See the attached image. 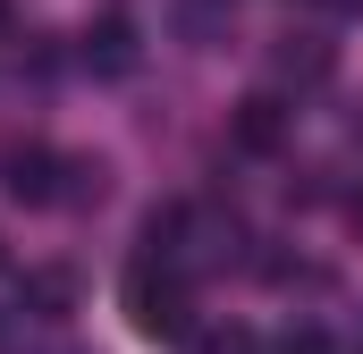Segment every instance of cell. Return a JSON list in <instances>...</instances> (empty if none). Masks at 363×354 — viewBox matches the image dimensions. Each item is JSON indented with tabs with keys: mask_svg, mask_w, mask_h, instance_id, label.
<instances>
[{
	"mask_svg": "<svg viewBox=\"0 0 363 354\" xmlns=\"http://www.w3.org/2000/svg\"><path fill=\"white\" fill-rule=\"evenodd\" d=\"M118 295H127V321H135L144 338H186V278H178V270H161L152 253L127 270Z\"/></svg>",
	"mask_w": 363,
	"mask_h": 354,
	"instance_id": "1",
	"label": "cell"
},
{
	"mask_svg": "<svg viewBox=\"0 0 363 354\" xmlns=\"http://www.w3.org/2000/svg\"><path fill=\"white\" fill-rule=\"evenodd\" d=\"M287 135H296V110H287L279 93H254V101H237V118H228V144H237V152H254V161L287 152Z\"/></svg>",
	"mask_w": 363,
	"mask_h": 354,
	"instance_id": "2",
	"label": "cell"
},
{
	"mask_svg": "<svg viewBox=\"0 0 363 354\" xmlns=\"http://www.w3.org/2000/svg\"><path fill=\"white\" fill-rule=\"evenodd\" d=\"M271 76H279V85H296V93H313V85H330V76H338V51H330L321 34H279Z\"/></svg>",
	"mask_w": 363,
	"mask_h": 354,
	"instance_id": "3",
	"label": "cell"
},
{
	"mask_svg": "<svg viewBox=\"0 0 363 354\" xmlns=\"http://www.w3.org/2000/svg\"><path fill=\"white\" fill-rule=\"evenodd\" d=\"M60 161L68 152H51V144H17L9 152V202H60Z\"/></svg>",
	"mask_w": 363,
	"mask_h": 354,
	"instance_id": "4",
	"label": "cell"
},
{
	"mask_svg": "<svg viewBox=\"0 0 363 354\" xmlns=\"http://www.w3.org/2000/svg\"><path fill=\"white\" fill-rule=\"evenodd\" d=\"M169 17L194 51H228V34H237V0H178Z\"/></svg>",
	"mask_w": 363,
	"mask_h": 354,
	"instance_id": "5",
	"label": "cell"
},
{
	"mask_svg": "<svg viewBox=\"0 0 363 354\" xmlns=\"http://www.w3.org/2000/svg\"><path fill=\"white\" fill-rule=\"evenodd\" d=\"M77 59H85L93 76H127V68H135V25H127V17H101Z\"/></svg>",
	"mask_w": 363,
	"mask_h": 354,
	"instance_id": "6",
	"label": "cell"
},
{
	"mask_svg": "<svg viewBox=\"0 0 363 354\" xmlns=\"http://www.w3.org/2000/svg\"><path fill=\"white\" fill-rule=\"evenodd\" d=\"M101 194H110V161L68 152V161H60V202H68V211H85V202H101Z\"/></svg>",
	"mask_w": 363,
	"mask_h": 354,
	"instance_id": "7",
	"label": "cell"
},
{
	"mask_svg": "<svg viewBox=\"0 0 363 354\" xmlns=\"http://www.w3.org/2000/svg\"><path fill=\"white\" fill-rule=\"evenodd\" d=\"M68 295H77V278H68V270H34V278L17 287V304H26V312H43V321H60V312H68Z\"/></svg>",
	"mask_w": 363,
	"mask_h": 354,
	"instance_id": "8",
	"label": "cell"
},
{
	"mask_svg": "<svg viewBox=\"0 0 363 354\" xmlns=\"http://www.w3.org/2000/svg\"><path fill=\"white\" fill-rule=\"evenodd\" d=\"M178 236H186V202H161V211L144 219V253H152V262H169V253H178Z\"/></svg>",
	"mask_w": 363,
	"mask_h": 354,
	"instance_id": "9",
	"label": "cell"
},
{
	"mask_svg": "<svg viewBox=\"0 0 363 354\" xmlns=\"http://www.w3.org/2000/svg\"><path fill=\"white\" fill-rule=\"evenodd\" d=\"M194 354H262V338L228 321V329H203V338H194Z\"/></svg>",
	"mask_w": 363,
	"mask_h": 354,
	"instance_id": "10",
	"label": "cell"
},
{
	"mask_svg": "<svg viewBox=\"0 0 363 354\" xmlns=\"http://www.w3.org/2000/svg\"><path fill=\"white\" fill-rule=\"evenodd\" d=\"M287 202H296V211H313V202H330V169H313V161H304V169L287 177Z\"/></svg>",
	"mask_w": 363,
	"mask_h": 354,
	"instance_id": "11",
	"label": "cell"
},
{
	"mask_svg": "<svg viewBox=\"0 0 363 354\" xmlns=\"http://www.w3.org/2000/svg\"><path fill=\"white\" fill-rule=\"evenodd\" d=\"M279 354H338V346H330V338H321V329H313V321H296V329H287V338H279Z\"/></svg>",
	"mask_w": 363,
	"mask_h": 354,
	"instance_id": "12",
	"label": "cell"
},
{
	"mask_svg": "<svg viewBox=\"0 0 363 354\" xmlns=\"http://www.w3.org/2000/svg\"><path fill=\"white\" fill-rule=\"evenodd\" d=\"M347 228H355V236H363V185H355V194H347Z\"/></svg>",
	"mask_w": 363,
	"mask_h": 354,
	"instance_id": "13",
	"label": "cell"
},
{
	"mask_svg": "<svg viewBox=\"0 0 363 354\" xmlns=\"http://www.w3.org/2000/svg\"><path fill=\"white\" fill-rule=\"evenodd\" d=\"M347 135H355V144H363V101H355V110H347Z\"/></svg>",
	"mask_w": 363,
	"mask_h": 354,
	"instance_id": "14",
	"label": "cell"
},
{
	"mask_svg": "<svg viewBox=\"0 0 363 354\" xmlns=\"http://www.w3.org/2000/svg\"><path fill=\"white\" fill-rule=\"evenodd\" d=\"M0 34H9V0H0Z\"/></svg>",
	"mask_w": 363,
	"mask_h": 354,
	"instance_id": "15",
	"label": "cell"
}]
</instances>
